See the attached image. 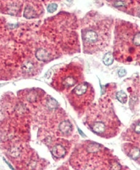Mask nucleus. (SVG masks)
Listing matches in <instances>:
<instances>
[{"label":"nucleus","mask_w":140,"mask_h":170,"mask_svg":"<svg viewBox=\"0 0 140 170\" xmlns=\"http://www.w3.org/2000/svg\"><path fill=\"white\" fill-rule=\"evenodd\" d=\"M70 164L79 170H120L122 165L112 151L101 144L85 141L73 152Z\"/></svg>","instance_id":"nucleus-1"},{"label":"nucleus","mask_w":140,"mask_h":170,"mask_svg":"<svg viewBox=\"0 0 140 170\" xmlns=\"http://www.w3.org/2000/svg\"><path fill=\"white\" fill-rule=\"evenodd\" d=\"M114 36V58L125 64L140 62V27L125 20H116Z\"/></svg>","instance_id":"nucleus-2"},{"label":"nucleus","mask_w":140,"mask_h":170,"mask_svg":"<svg viewBox=\"0 0 140 170\" xmlns=\"http://www.w3.org/2000/svg\"><path fill=\"white\" fill-rule=\"evenodd\" d=\"M86 124L94 134L104 138L116 136L121 127V122L112 102L107 98L101 99L91 107L86 117Z\"/></svg>","instance_id":"nucleus-3"},{"label":"nucleus","mask_w":140,"mask_h":170,"mask_svg":"<svg viewBox=\"0 0 140 170\" xmlns=\"http://www.w3.org/2000/svg\"><path fill=\"white\" fill-rule=\"evenodd\" d=\"M87 25L82 30L84 52L94 53L103 50L109 45L113 20L102 14L90 17Z\"/></svg>","instance_id":"nucleus-4"},{"label":"nucleus","mask_w":140,"mask_h":170,"mask_svg":"<svg viewBox=\"0 0 140 170\" xmlns=\"http://www.w3.org/2000/svg\"><path fill=\"white\" fill-rule=\"evenodd\" d=\"M83 80L82 66L77 62H71L56 72L53 78L52 86L59 92H66L71 87L81 83Z\"/></svg>","instance_id":"nucleus-5"},{"label":"nucleus","mask_w":140,"mask_h":170,"mask_svg":"<svg viewBox=\"0 0 140 170\" xmlns=\"http://www.w3.org/2000/svg\"><path fill=\"white\" fill-rule=\"evenodd\" d=\"M94 96L93 86L87 82H81L68 94V99L76 112L83 113L93 102Z\"/></svg>","instance_id":"nucleus-6"},{"label":"nucleus","mask_w":140,"mask_h":170,"mask_svg":"<svg viewBox=\"0 0 140 170\" xmlns=\"http://www.w3.org/2000/svg\"><path fill=\"white\" fill-rule=\"evenodd\" d=\"M69 150L68 143L64 140L56 142L52 147L51 153L55 158L61 159L64 157Z\"/></svg>","instance_id":"nucleus-7"},{"label":"nucleus","mask_w":140,"mask_h":170,"mask_svg":"<svg viewBox=\"0 0 140 170\" xmlns=\"http://www.w3.org/2000/svg\"><path fill=\"white\" fill-rule=\"evenodd\" d=\"M36 57L37 58L42 61H47L50 57V54L48 53V52L45 49H38L36 52Z\"/></svg>","instance_id":"nucleus-8"},{"label":"nucleus","mask_w":140,"mask_h":170,"mask_svg":"<svg viewBox=\"0 0 140 170\" xmlns=\"http://www.w3.org/2000/svg\"><path fill=\"white\" fill-rule=\"evenodd\" d=\"M23 15L26 19H30L35 18L36 17V12L31 6H28L25 9Z\"/></svg>","instance_id":"nucleus-9"},{"label":"nucleus","mask_w":140,"mask_h":170,"mask_svg":"<svg viewBox=\"0 0 140 170\" xmlns=\"http://www.w3.org/2000/svg\"><path fill=\"white\" fill-rule=\"evenodd\" d=\"M116 97L118 100L122 104H126L127 100V94L123 91H119L116 93Z\"/></svg>","instance_id":"nucleus-10"},{"label":"nucleus","mask_w":140,"mask_h":170,"mask_svg":"<svg viewBox=\"0 0 140 170\" xmlns=\"http://www.w3.org/2000/svg\"><path fill=\"white\" fill-rule=\"evenodd\" d=\"M103 62L106 66L111 65L113 62V55L112 53L109 52L105 55L103 57Z\"/></svg>","instance_id":"nucleus-11"},{"label":"nucleus","mask_w":140,"mask_h":170,"mask_svg":"<svg viewBox=\"0 0 140 170\" xmlns=\"http://www.w3.org/2000/svg\"><path fill=\"white\" fill-rule=\"evenodd\" d=\"M23 69L25 72H29L33 69V64L31 62H28L24 65Z\"/></svg>","instance_id":"nucleus-12"},{"label":"nucleus","mask_w":140,"mask_h":170,"mask_svg":"<svg viewBox=\"0 0 140 170\" xmlns=\"http://www.w3.org/2000/svg\"><path fill=\"white\" fill-rule=\"evenodd\" d=\"M57 9V5L56 4H51L48 6V11L49 12L53 13L54 12H55Z\"/></svg>","instance_id":"nucleus-13"},{"label":"nucleus","mask_w":140,"mask_h":170,"mask_svg":"<svg viewBox=\"0 0 140 170\" xmlns=\"http://www.w3.org/2000/svg\"><path fill=\"white\" fill-rule=\"evenodd\" d=\"M126 71L125 70H124V69H121V70H120L118 72V74H119V75L120 77H123V76H124V75H126Z\"/></svg>","instance_id":"nucleus-14"}]
</instances>
